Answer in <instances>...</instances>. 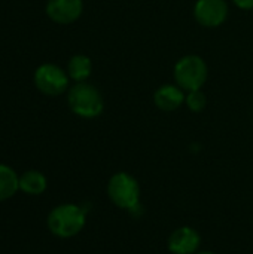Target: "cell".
<instances>
[{
    "label": "cell",
    "mask_w": 253,
    "mask_h": 254,
    "mask_svg": "<svg viewBox=\"0 0 253 254\" xmlns=\"http://www.w3.org/2000/svg\"><path fill=\"white\" fill-rule=\"evenodd\" d=\"M67 104L72 113L84 119L98 118L104 110V98L89 82H76L67 91Z\"/></svg>",
    "instance_id": "obj_1"
},
{
    "label": "cell",
    "mask_w": 253,
    "mask_h": 254,
    "mask_svg": "<svg viewBox=\"0 0 253 254\" xmlns=\"http://www.w3.org/2000/svg\"><path fill=\"white\" fill-rule=\"evenodd\" d=\"M86 223V214L84 208L76 204H61L51 210L48 214V229L58 238L76 237Z\"/></svg>",
    "instance_id": "obj_2"
},
{
    "label": "cell",
    "mask_w": 253,
    "mask_h": 254,
    "mask_svg": "<svg viewBox=\"0 0 253 254\" xmlns=\"http://www.w3.org/2000/svg\"><path fill=\"white\" fill-rule=\"evenodd\" d=\"M174 83L185 92L197 91L204 86L209 77V67L203 57L189 54L177 60L173 68Z\"/></svg>",
    "instance_id": "obj_3"
},
{
    "label": "cell",
    "mask_w": 253,
    "mask_h": 254,
    "mask_svg": "<svg viewBox=\"0 0 253 254\" xmlns=\"http://www.w3.org/2000/svg\"><path fill=\"white\" fill-rule=\"evenodd\" d=\"M109 199L122 210L134 211L140 202V186L139 182L128 173H116L107 183Z\"/></svg>",
    "instance_id": "obj_4"
},
{
    "label": "cell",
    "mask_w": 253,
    "mask_h": 254,
    "mask_svg": "<svg viewBox=\"0 0 253 254\" xmlns=\"http://www.w3.org/2000/svg\"><path fill=\"white\" fill-rule=\"evenodd\" d=\"M33 82L37 91L48 97H58L70 88V77L67 71L52 63L40 64L34 71Z\"/></svg>",
    "instance_id": "obj_5"
},
{
    "label": "cell",
    "mask_w": 253,
    "mask_h": 254,
    "mask_svg": "<svg viewBox=\"0 0 253 254\" xmlns=\"http://www.w3.org/2000/svg\"><path fill=\"white\" fill-rule=\"evenodd\" d=\"M192 13L200 25L216 28L228 19L230 7L227 0H197Z\"/></svg>",
    "instance_id": "obj_6"
},
{
    "label": "cell",
    "mask_w": 253,
    "mask_h": 254,
    "mask_svg": "<svg viewBox=\"0 0 253 254\" xmlns=\"http://www.w3.org/2000/svg\"><path fill=\"white\" fill-rule=\"evenodd\" d=\"M45 12L55 24H73L84 12V0H48Z\"/></svg>",
    "instance_id": "obj_7"
},
{
    "label": "cell",
    "mask_w": 253,
    "mask_h": 254,
    "mask_svg": "<svg viewBox=\"0 0 253 254\" xmlns=\"http://www.w3.org/2000/svg\"><path fill=\"white\" fill-rule=\"evenodd\" d=\"M201 237L189 226H180L171 232L167 246L173 254H195L200 249Z\"/></svg>",
    "instance_id": "obj_8"
},
{
    "label": "cell",
    "mask_w": 253,
    "mask_h": 254,
    "mask_svg": "<svg viewBox=\"0 0 253 254\" xmlns=\"http://www.w3.org/2000/svg\"><path fill=\"white\" fill-rule=\"evenodd\" d=\"M186 92L176 83H164L154 92V103L163 112H174L185 103Z\"/></svg>",
    "instance_id": "obj_9"
},
{
    "label": "cell",
    "mask_w": 253,
    "mask_h": 254,
    "mask_svg": "<svg viewBox=\"0 0 253 254\" xmlns=\"http://www.w3.org/2000/svg\"><path fill=\"white\" fill-rule=\"evenodd\" d=\"M66 71H67L70 80H73L75 83L76 82H86L92 73V61L88 55L76 54V55L70 57Z\"/></svg>",
    "instance_id": "obj_10"
},
{
    "label": "cell",
    "mask_w": 253,
    "mask_h": 254,
    "mask_svg": "<svg viewBox=\"0 0 253 254\" xmlns=\"http://www.w3.org/2000/svg\"><path fill=\"white\" fill-rule=\"evenodd\" d=\"M46 177L37 170H28L19 176V190L27 195H42L46 190Z\"/></svg>",
    "instance_id": "obj_11"
},
{
    "label": "cell",
    "mask_w": 253,
    "mask_h": 254,
    "mask_svg": "<svg viewBox=\"0 0 253 254\" xmlns=\"http://www.w3.org/2000/svg\"><path fill=\"white\" fill-rule=\"evenodd\" d=\"M19 190V176L9 165L0 164V202L10 199Z\"/></svg>",
    "instance_id": "obj_12"
},
{
    "label": "cell",
    "mask_w": 253,
    "mask_h": 254,
    "mask_svg": "<svg viewBox=\"0 0 253 254\" xmlns=\"http://www.w3.org/2000/svg\"><path fill=\"white\" fill-rule=\"evenodd\" d=\"M185 104L186 107L194 112V113H200L206 109L207 106V97L206 94L201 91V89H197V91H191V92H186V97H185Z\"/></svg>",
    "instance_id": "obj_13"
},
{
    "label": "cell",
    "mask_w": 253,
    "mask_h": 254,
    "mask_svg": "<svg viewBox=\"0 0 253 254\" xmlns=\"http://www.w3.org/2000/svg\"><path fill=\"white\" fill-rule=\"evenodd\" d=\"M233 1L239 9H243V10L253 9V0H233Z\"/></svg>",
    "instance_id": "obj_14"
},
{
    "label": "cell",
    "mask_w": 253,
    "mask_h": 254,
    "mask_svg": "<svg viewBox=\"0 0 253 254\" xmlns=\"http://www.w3.org/2000/svg\"><path fill=\"white\" fill-rule=\"evenodd\" d=\"M195 254H216V253H213V252H209V250H206V252H197Z\"/></svg>",
    "instance_id": "obj_15"
}]
</instances>
